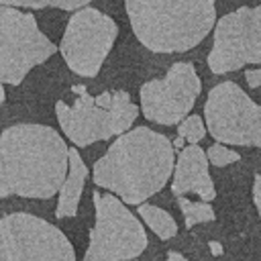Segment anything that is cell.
<instances>
[{
    "label": "cell",
    "instance_id": "44dd1931",
    "mask_svg": "<svg viewBox=\"0 0 261 261\" xmlns=\"http://www.w3.org/2000/svg\"><path fill=\"white\" fill-rule=\"evenodd\" d=\"M208 247H210V253H212V255H216V257L222 255V245H220L218 241H210Z\"/></svg>",
    "mask_w": 261,
    "mask_h": 261
},
{
    "label": "cell",
    "instance_id": "30bf717a",
    "mask_svg": "<svg viewBox=\"0 0 261 261\" xmlns=\"http://www.w3.org/2000/svg\"><path fill=\"white\" fill-rule=\"evenodd\" d=\"M251 63H261V4L241 6L220 16L208 53V67L218 75Z\"/></svg>",
    "mask_w": 261,
    "mask_h": 261
},
{
    "label": "cell",
    "instance_id": "6da1fadb",
    "mask_svg": "<svg viewBox=\"0 0 261 261\" xmlns=\"http://www.w3.org/2000/svg\"><path fill=\"white\" fill-rule=\"evenodd\" d=\"M69 171V147L45 124L20 122L0 133V198L49 200Z\"/></svg>",
    "mask_w": 261,
    "mask_h": 261
},
{
    "label": "cell",
    "instance_id": "9a60e30c",
    "mask_svg": "<svg viewBox=\"0 0 261 261\" xmlns=\"http://www.w3.org/2000/svg\"><path fill=\"white\" fill-rule=\"evenodd\" d=\"M177 206L184 214V220H186V228H192L200 222H212L216 218L214 214V208L208 204V202H192L184 196H177Z\"/></svg>",
    "mask_w": 261,
    "mask_h": 261
},
{
    "label": "cell",
    "instance_id": "5b68a950",
    "mask_svg": "<svg viewBox=\"0 0 261 261\" xmlns=\"http://www.w3.org/2000/svg\"><path fill=\"white\" fill-rule=\"evenodd\" d=\"M94 226L82 261H133L139 259L147 245L143 222L114 194L94 192Z\"/></svg>",
    "mask_w": 261,
    "mask_h": 261
},
{
    "label": "cell",
    "instance_id": "4fadbf2b",
    "mask_svg": "<svg viewBox=\"0 0 261 261\" xmlns=\"http://www.w3.org/2000/svg\"><path fill=\"white\" fill-rule=\"evenodd\" d=\"M88 179V167L77 153L75 147H69V171L67 177L57 194V206H55V218H73L80 208V200L84 194V186Z\"/></svg>",
    "mask_w": 261,
    "mask_h": 261
},
{
    "label": "cell",
    "instance_id": "ffe728a7",
    "mask_svg": "<svg viewBox=\"0 0 261 261\" xmlns=\"http://www.w3.org/2000/svg\"><path fill=\"white\" fill-rule=\"evenodd\" d=\"M245 80L251 88H261V67L259 69H249L245 71Z\"/></svg>",
    "mask_w": 261,
    "mask_h": 261
},
{
    "label": "cell",
    "instance_id": "ac0fdd59",
    "mask_svg": "<svg viewBox=\"0 0 261 261\" xmlns=\"http://www.w3.org/2000/svg\"><path fill=\"white\" fill-rule=\"evenodd\" d=\"M206 155H208V161H210L212 165H216V167H226V165L237 163V161L241 159V155H239L237 151L224 147L222 143H214L212 147H208Z\"/></svg>",
    "mask_w": 261,
    "mask_h": 261
},
{
    "label": "cell",
    "instance_id": "ba28073f",
    "mask_svg": "<svg viewBox=\"0 0 261 261\" xmlns=\"http://www.w3.org/2000/svg\"><path fill=\"white\" fill-rule=\"evenodd\" d=\"M204 120L216 143L261 149V106L239 84L220 82L208 92Z\"/></svg>",
    "mask_w": 261,
    "mask_h": 261
},
{
    "label": "cell",
    "instance_id": "e0dca14e",
    "mask_svg": "<svg viewBox=\"0 0 261 261\" xmlns=\"http://www.w3.org/2000/svg\"><path fill=\"white\" fill-rule=\"evenodd\" d=\"M206 130L208 128L204 126V120L200 114H190L177 124V137H181L188 145H198L204 139Z\"/></svg>",
    "mask_w": 261,
    "mask_h": 261
},
{
    "label": "cell",
    "instance_id": "277c9868",
    "mask_svg": "<svg viewBox=\"0 0 261 261\" xmlns=\"http://www.w3.org/2000/svg\"><path fill=\"white\" fill-rule=\"evenodd\" d=\"M73 104L55 102V116L65 137L75 147H90L98 141L120 137L130 130L139 116V106L130 102L128 92L108 90L98 96L88 94L84 86H73Z\"/></svg>",
    "mask_w": 261,
    "mask_h": 261
},
{
    "label": "cell",
    "instance_id": "d6986e66",
    "mask_svg": "<svg viewBox=\"0 0 261 261\" xmlns=\"http://www.w3.org/2000/svg\"><path fill=\"white\" fill-rule=\"evenodd\" d=\"M253 202L257 206V212L261 216V173L255 175V181H253Z\"/></svg>",
    "mask_w": 261,
    "mask_h": 261
},
{
    "label": "cell",
    "instance_id": "8992f818",
    "mask_svg": "<svg viewBox=\"0 0 261 261\" xmlns=\"http://www.w3.org/2000/svg\"><path fill=\"white\" fill-rule=\"evenodd\" d=\"M55 51L59 47L39 29L33 14L0 4V84L18 86Z\"/></svg>",
    "mask_w": 261,
    "mask_h": 261
},
{
    "label": "cell",
    "instance_id": "52a82bcc",
    "mask_svg": "<svg viewBox=\"0 0 261 261\" xmlns=\"http://www.w3.org/2000/svg\"><path fill=\"white\" fill-rule=\"evenodd\" d=\"M0 261H75V251L49 220L12 212L0 218Z\"/></svg>",
    "mask_w": 261,
    "mask_h": 261
},
{
    "label": "cell",
    "instance_id": "5bb4252c",
    "mask_svg": "<svg viewBox=\"0 0 261 261\" xmlns=\"http://www.w3.org/2000/svg\"><path fill=\"white\" fill-rule=\"evenodd\" d=\"M137 212H139L141 220L161 241H169V239H173L177 234V222L173 220V216L167 210H163V208H159L155 204H145L143 202V204L137 206Z\"/></svg>",
    "mask_w": 261,
    "mask_h": 261
},
{
    "label": "cell",
    "instance_id": "8fae6325",
    "mask_svg": "<svg viewBox=\"0 0 261 261\" xmlns=\"http://www.w3.org/2000/svg\"><path fill=\"white\" fill-rule=\"evenodd\" d=\"M202 92V82L196 67L188 61L173 63L163 77L149 80L141 86V110L143 116L155 124H179L196 104Z\"/></svg>",
    "mask_w": 261,
    "mask_h": 261
},
{
    "label": "cell",
    "instance_id": "cb8c5ba5",
    "mask_svg": "<svg viewBox=\"0 0 261 261\" xmlns=\"http://www.w3.org/2000/svg\"><path fill=\"white\" fill-rule=\"evenodd\" d=\"M133 261H137V259H133Z\"/></svg>",
    "mask_w": 261,
    "mask_h": 261
},
{
    "label": "cell",
    "instance_id": "9c48e42d",
    "mask_svg": "<svg viewBox=\"0 0 261 261\" xmlns=\"http://www.w3.org/2000/svg\"><path fill=\"white\" fill-rule=\"evenodd\" d=\"M118 27L114 18L100 12L98 8L84 6L69 16L59 43V53L73 73L82 77H94L114 47Z\"/></svg>",
    "mask_w": 261,
    "mask_h": 261
},
{
    "label": "cell",
    "instance_id": "2e32d148",
    "mask_svg": "<svg viewBox=\"0 0 261 261\" xmlns=\"http://www.w3.org/2000/svg\"><path fill=\"white\" fill-rule=\"evenodd\" d=\"M92 0H0V4L14 6V8H31V10H41V8H59V10H80L88 6Z\"/></svg>",
    "mask_w": 261,
    "mask_h": 261
},
{
    "label": "cell",
    "instance_id": "3957f363",
    "mask_svg": "<svg viewBox=\"0 0 261 261\" xmlns=\"http://www.w3.org/2000/svg\"><path fill=\"white\" fill-rule=\"evenodd\" d=\"M130 29L153 53H186L216 24V0H124Z\"/></svg>",
    "mask_w": 261,
    "mask_h": 261
},
{
    "label": "cell",
    "instance_id": "603a6c76",
    "mask_svg": "<svg viewBox=\"0 0 261 261\" xmlns=\"http://www.w3.org/2000/svg\"><path fill=\"white\" fill-rule=\"evenodd\" d=\"M4 98H6V92H4V86L0 84V106L4 104Z\"/></svg>",
    "mask_w": 261,
    "mask_h": 261
},
{
    "label": "cell",
    "instance_id": "7a4b0ae2",
    "mask_svg": "<svg viewBox=\"0 0 261 261\" xmlns=\"http://www.w3.org/2000/svg\"><path fill=\"white\" fill-rule=\"evenodd\" d=\"M173 169V143L149 126H137L116 137L106 153L98 157L92 179L124 204L139 206L165 188Z\"/></svg>",
    "mask_w": 261,
    "mask_h": 261
},
{
    "label": "cell",
    "instance_id": "7402d4cb",
    "mask_svg": "<svg viewBox=\"0 0 261 261\" xmlns=\"http://www.w3.org/2000/svg\"><path fill=\"white\" fill-rule=\"evenodd\" d=\"M167 261H190V259L184 257V255L177 253V251H169V253H167Z\"/></svg>",
    "mask_w": 261,
    "mask_h": 261
},
{
    "label": "cell",
    "instance_id": "7c38bea8",
    "mask_svg": "<svg viewBox=\"0 0 261 261\" xmlns=\"http://www.w3.org/2000/svg\"><path fill=\"white\" fill-rule=\"evenodd\" d=\"M208 155L198 145H186L177 159L171 175V192L173 196L196 194L202 202H212L216 198L214 181L208 171Z\"/></svg>",
    "mask_w": 261,
    "mask_h": 261
}]
</instances>
